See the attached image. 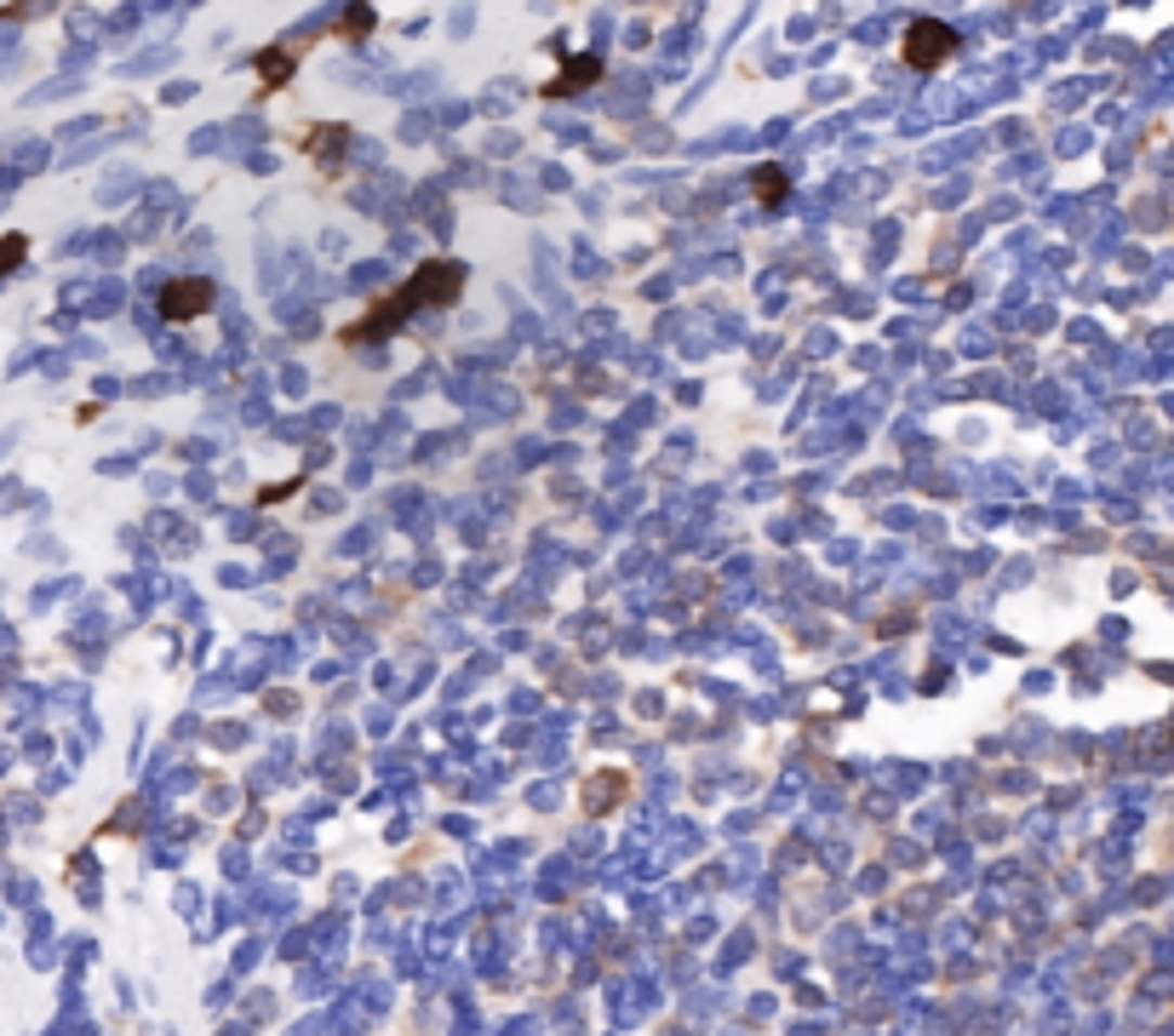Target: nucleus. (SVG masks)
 Listing matches in <instances>:
<instances>
[{"label": "nucleus", "mask_w": 1174, "mask_h": 1036, "mask_svg": "<svg viewBox=\"0 0 1174 1036\" xmlns=\"http://www.w3.org/2000/svg\"><path fill=\"white\" fill-rule=\"evenodd\" d=\"M464 293V263H453V258H430V263H418L413 270V281L401 287L396 298H384V303H373L367 315L356 321V327H344V344H373V338H384L390 327H401L413 310H441V303H453Z\"/></svg>", "instance_id": "nucleus-1"}, {"label": "nucleus", "mask_w": 1174, "mask_h": 1036, "mask_svg": "<svg viewBox=\"0 0 1174 1036\" xmlns=\"http://www.w3.org/2000/svg\"><path fill=\"white\" fill-rule=\"evenodd\" d=\"M951 52H957V29L940 24V17H917V24L905 29V64L911 69H940Z\"/></svg>", "instance_id": "nucleus-2"}, {"label": "nucleus", "mask_w": 1174, "mask_h": 1036, "mask_svg": "<svg viewBox=\"0 0 1174 1036\" xmlns=\"http://www.w3.org/2000/svg\"><path fill=\"white\" fill-rule=\"evenodd\" d=\"M212 310V281L207 275H178L160 287V315L167 321H195Z\"/></svg>", "instance_id": "nucleus-3"}, {"label": "nucleus", "mask_w": 1174, "mask_h": 1036, "mask_svg": "<svg viewBox=\"0 0 1174 1036\" xmlns=\"http://www.w3.org/2000/svg\"><path fill=\"white\" fill-rule=\"evenodd\" d=\"M596 75H602L596 57H568V69H562V80H551V87H544V98H568V92H579V87H591Z\"/></svg>", "instance_id": "nucleus-4"}, {"label": "nucleus", "mask_w": 1174, "mask_h": 1036, "mask_svg": "<svg viewBox=\"0 0 1174 1036\" xmlns=\"http://www.w3.org/2000/svg\"><path fill=\"white\" fill-rule=\"evenodd\" d=\"M258 80H265L270 92L287 87V80H293V52L287 47H265V52H258Z\"/></svg>", "instance_id": "nucleus-5"}, {"label": "nucleus", "mask_w": 1174, "mask_h": 1036, "mask_svg": "<svg viewBox=\"0 0 1174 1036\" xmlns=\"http://www.w3.org/2000/svg\"><path fill=\"white\" fill-rule=\"evenodd\" d=\"M751 190H757L762 207H779V200L791 195V184H785V172H779V167H757V172H751Z\"/></svg>", "instance_id": "nucleus-6"}, {"label": "nucleus", "mask_w": 1174, "mask_h": 1036, "mask_svg": "<svg viewBox=\"0 0 1174 1036\" xmlns=\"http://www.w3.org/2000/svg\"><path fill=\"white\" fill-rule=\"evenodd\" d=\"M367 29H373V7H367V0H361V7H350V12H344V24H338V35H344V40H361V35H367Z\"/></svg>", "instance_id": "nucleus-7"}]
</instances>
